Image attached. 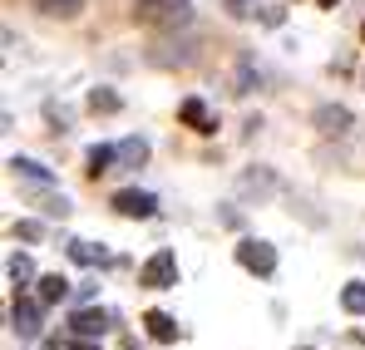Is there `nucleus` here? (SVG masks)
<instances>
[{
	"instance_id": "24",
	"label": "nucleus",
	"mask_w": 365,
	"mask_h": 350,
	"mask_svg": "<svg viewBox=\"0 0 365 350\" xmlns=\"http://www.w3.org/2000/svg\"><path fill=\"white\" fill-rule=\"evenodd\" d=\"M302 350H306V346H302Z\"/></svg>"
},
{
	"instance_id": "13",
	"label": "nucleus",
	"mask_w": 365,
	"mask_h": 350,
	"mask_svg": "<svg viewBox=\"0 0 365 350\" xmlns=\"http://www.w3.org/2000/svg\"><path fill=\"white\" fill-rule=\"evenodd\" d=\"M10 168L20 177H30V182H50V168H40L35 158H10Z\"/></svg>"
},
{
	"instance_id": "11",
	"label": "nucleus",
	"mask_w": 365,
	"mask_h": 350,
	"mask_svg": "<svg viewBox=\"0 0 365 350\" xmlns=\"http://www.w3.org/2000/svg\"><path fill=\"white\" fill-rule=\"evenodd\" d=\"M64 296H69V282H64L60 272H55V277H40V301H45V306H55Z\"/></svg>"
},
{
	"instance_id": "6",
	"label": "nucleus",
	"mask_w": 365,
	"mask_h": 350,
	"mask_svg": "<svg viewBox=\"0 0 365 350\" xmlns=\"http://www.w3.org/2000/svg\"><path fill=\"white\" fill-rule=\"evenodd\" d=\"M316 128H321L326 138H341V133L351 128V109H341V104H321V109H316Z\"/></svg>"
},
{
	"instance_id": "3",
	"label": "nucleus",
	"mask_w": 365,
	"mask_h": 350,
	"mask_svg": "<svg viewBox=\"0 0 365 350\" xmlns=\"http://www.w3.org/2000/svg\"><path fill=\"white\" fill-rule=\"evenodd\" d=\"M237 262H242L247 272H257V277H272V272H277V252H272V242H252V237H247L242 247H237Z\"/></svg>"
},
{
	"instance_id": "7",
	"label": "nucleus",
	"mask_w": 365,
	"mask_h": 350,
	"mask_svg": "<svg viewBox=\"0 0 365 350\" xmlns=\"http://www.w3.org/2000/svg\"><path fill=\"white\" fill-rule=\"evenodd\" d=\"M178 118L187 123V128H197V133H212V128H217L202 99H182V104H178Z\"/></svg>"
},
{
	"instance_id": "10",
	"label": "nucleus",
	"mask_w": 365,
	"mask_h": 350,
	"mask_svg": "<svg viewBox=\"0 0 365 350\" xmlns=\"http://www.w3.org/2000/svg\"><path fill=\"white\" fill-rule=\"evenodd\" d=\"M119 163L123 168H143V163H148V143H143V138H123L119 143Z\"/></svg>"
},
{
	"instance_id": "20",
	"label": "nucleus",
	"mask_w": 365,
	"mask_h": 350,
	"mask_svg": "<svg viewBox=\"0 0 365 350\" xmlns=\"http://www.w3.org/2000/svg\"><path fill=\"white\" fill-rule=\"evenodd\" d=\"M15 237L20 242H40V222H15Z\"/></svg>"
},
{
	"instance_id": "2",
	"label": "nucleus",
	"mask_w": 365,
	"mask_h": 350,
	"mask_svg": "<svg viewBox=\"0 0 365 350\" xmlns=\"http://www.w3.org/2000/svg\"><path fill=\"white\" fill-rule=\"evenodd\" d=\"M138 282H143V287H153V292H158V287H178V257H173L168 247H163V252H153V257L143 262Z\"/></svg>"
},
{
	"instance_id": "5",
	"label": "nucleus",
	"mask_w": 365,
	"mask_h": 350,
	"mask_svg": "<svg viewBox=\"0 0 365 350\" xmlns=\"http://www.w3.org/2000/svg\"><path fill=\"white\" fill-rule=\"evenodd\" d=\"M10 326H15V331H20L25 341H35V336H40V306L20 296V301L10 306Z\"/></svg>"
},
{
	"instance_id": "1",
	"label": "nucleus",
	"mask_w": 365,
	"mask_h": 350,
	"mask_svg": "<svg viewBox=\"0 0 365 350\" xmlns=\"http://www.w3.org/2000/svg\"><path fill=\"white\" fill-rule=\"evenodd\" d=\"M133 20L143 25H163V30H178L192 20V0H133Z\"/></svg>"
},
{
	"instance_id": "23",
	"label": "nucleus",
	"mask_w": 365,
	"mask_h": 350,
	"mask_svg": "<svg viewBox=\"0 0 365 350\" xmlns=\"http://www.w3.org/2000/svg\"><path fill=\"white\" fill-rule=\"evenodd\" d=\"M321 5H336V0H321Z\"/></svg>"
},
{
	"instance_id": "4",
	"label": "nucleus",
	"mask_w": 365,
	"mask_h": 350,
	"mask_svg": "<svg viewBox=\"0 0 365 350\" xmlns=\"http://www.w3.org/2000/svg\"><path fill=\"white\" fill-rule=\"evenodd\" d=\"M114 207H119L123 217H153V192H138V187H123V192H114Z\"/></svg>"
},
{
	"instance_id": "19",
	"label": "nucleus",
	"mask_w": 365,
	"mask_h": 350,
	"mask_svg": "<svg viewBox=\"0 0 365 350\" xmlns=\"http://www.w3.org/2000/svg\"><path fill=\"white\" fill-rule=\"evenodd\" d=\"M242 187H247V192H272V173H247Z\"/></svg>"
},
{
	"instance_id": "17",
	"label": "nucleus",
	"mask_w": 365,
	"mask_h": 350,
	"mask_svg": "<svg viewBox=\"0 0 365 350\" xmlns=\"http://www.w3.org/2000/svg\"><path fill=\"white\" fill-rule=\"evenodd\" d=\"M10 282H15V287L35 282V262H30V257H10Z\"/></svg>"
},
{
	"instance_id": "14",
	"label": "nucleus",
	"mask_w": 365,
	"mask_h": 350,
	"mask_svg": "<svg viewBox=\"0 0 365 350\" xmlns=\"http://www.w3.org/2000/svg\"><path fill=\"white\" fill-rule=\"evenodd\" d=\"M69 262H79V267H94V262H109L104 252H94L89 242H69Z\"/></svg>"
},
{
	"instance_id": "16",
	"label": "nucleus",
	"mask_w": 365,
	"mask_h": 350,
	"mask_svg": "<svg viewBox=\"0 0 365 350\" xmlns=\"http://www.w3.org/2000/svg\"><path fill=\"white\" fill-rule=\"evenodd\" d=\"M89 109H94V114H114V109H119V94H114V89H94V94H89Z\"/></svg>"
},
{
	"instance_id": "12",
	"label": "nucleus",
	"mask_w": 365,
	"mask_h": 350,
	"mask_svg": "<svg viewBox=\"0 0 365 350\" xmlns=\"http://www.w3.org/2000/svg\"><path fill=\"white\" fill-rule=\"evenodd\" d=\"M114 158H119V148H104V143H99V148H89V177H104Z\"/></svg>"
},
{
	"instance_id": "9",
	"label": "nucleus",
	"mask_w": 365,
	"mask_h": 350,
	"mask_svg": "<svg viewBox=\"0 0 365 350\" xmlns=\"http://www.w3.org/2000/svg\"><path fill=\"white\" fill-rule=\"evenodd\" d=\"M143 326H148V336H153L158 346L178 341V326H173V316H163V311H148V316H143Z\"/></svg>"
},
{
	"instance_id": "18",
	"label": "nucleus",
	"mask_w": 365,
	"mask_h": 350,
	"mask_svg": "<svg viewBox=\"0 0 365 350\" xmlns=\"http://www.w3.org/2000/svg\"><path fill=\"white\" fill-rule=\"evenodd\" d=\"M79 5H84V0H40L45 15H79Z\"/></svg>"
},
{
	"instance_id": "8",
	"label": "nucleus",
	"mask_w": 365,
	"mask_h": 350,
	"mask_svg": "<svg viewBox=\"0 0 365 350\" xmlns=\"http://www.w3.org/2000/svg\"><path fill=\"white\" fill-rule=\"evenodd\" d=\"M69 326H74V336H104L109 331V311H74Z\"/></svg>"
},
{
	"instance_id": "15",
	"label": "nucleus",
	"mask_w": 365,
	"mask_h": 350,
	"mask_svg": "<svg viewBox=\"0 0 365 350\" xmlns=\"http://www.w3.org/2000/svg\"><path fill=\"white\" fill-rule=\"evenodd\" d=\"M341 306H346L351 316H361V311H365V282H351V287L341 292Z\"/></svg>"
},
{
	"instance_id": "21",
	"label": "nucleus",
	"mask_w": 365,
	"mask_h": 350,
	"mask_svg": "<svg viewBox=\"0 0 365 350\" xmlns=\"http://www.w3.org/2000/svg\"><path fill=\"white\" fill-rule=\"evenodd\" d=\"M45 212H50V217H69V197H50Z\"/></svg>"
},
{
	"instance_id": "22",
	"label": "nucleus",
	"mask_w": 365,
	"mask_h": 350,
	"mask_svg": "<svg viewBox=\"0 0 365 350\" xmlns=\"http://www.w3.org/2000/svg\"><path fill=\"white\" fill-rule=\"evenodd\" d=\"M252 10H257V5H252V0H227V15H237V20H247V15H252Z\"/></svg>"
}]
</instances>
